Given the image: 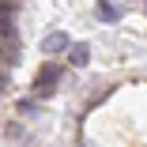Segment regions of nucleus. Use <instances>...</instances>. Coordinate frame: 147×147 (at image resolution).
<instances>
[{"mask_svg": "<svg viewBox=\"0 0 147 147\" xmlns=\"http://www.w3.org/2000/svg\"><path fill=\"white\" fill-rule=\"evenodd\" d=\"M0 38H4V42L15 49V42H19V30H15V23H11V11H0Z\"/></svg>", "mask_w": 147, "mask_h": 147, "instance_id": "1", "label": "nucleus"}, {"mask_svg": "<svg viewBox=\"0 0 147 147\" xmlns=\"http://www.w3.org/2000/svg\"><path fill=\"white\" fill-rule=\"evenodd\" d=\"M68 42H72L68 34H49V42H45V49H49V53H61V49H64Z\"/></svg>", "mask_w": 147, "mask_h": 147, "instance_id": "2", "label": "nucleus"}]
</instances>
